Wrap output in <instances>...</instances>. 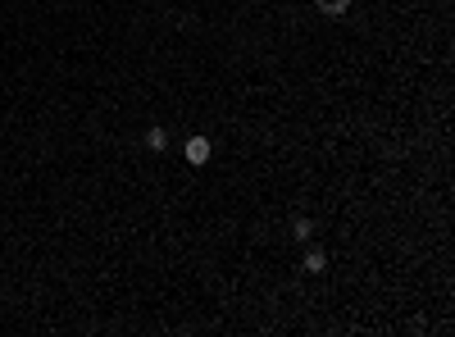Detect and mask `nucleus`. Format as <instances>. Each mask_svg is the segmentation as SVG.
<instances>
[{"label": "nucleus", "mask_w": 455, "mask_h": 337, "mask_svg": "<svg viewBox=\"0 0 455 337\" xmlns=\"http://www.w3.org/2000/svg\"><path fill=\"white\" fill-rule=\"evenodd\" d=\"M182 155H187V165H210V155H214V146H210V137H200V132H196V137H187V146H182Z\"/></svg>", "instance_id": "f257e3e1"}, {"label": "nucleus", "mask_w": 455, "mask_h": 337, "mask_svg": "<svg viewBox=\"0 0 455 337\" xmlns=\"http://www.w3.org/2000/svg\"><path fill=\"white\" fill-rule=\"evenodd\" d=\"M319 5V14H328V18H342L346 9H351V0H314Z\"/></svg>", "instance_id": "f03ea898"}, {"label": "nucleus", "mask_w": 455, "mask_h": 337, "mask_svg": "<svg viewBox=\"0 0 455 337\" xmlns=\"http://www.w3.org/2000/svg\"><path fill=\"white\" fill-rule=\"evenodd\" d=\"M146 146H150V151H164V146H169V132H164L160 123H155V128L146 132Z\"/></svg>", "instance_id": "7ed1b4c3"}, {"label": "nucleus", "mask_w": 455, "mask_h": 337, "mask_svg": "<svg viewBox=\"0 0 455 337\" xmlns=\"http://www.w3.org/2000/svg\"><path fill=\"white\" fill-rule=\"evenodd\" d=\"M292 237H296V242H309V237H314V224H309V219H296V224H292Z\"/></svg>", "instance_id": "20e7f679"}, {"label": "nucleus", "mask_w": 455, "mask_h": 337, "mask_svg": "<svg viewBox=\"0 0 455 337\" xmlns=\"http://www.w3.org/2000/svg\"><path fill=\"white\" fill-rule=\"evenodd\" d=\"M323 269H328L323 251H309V255H305V274H323Z\"/></svg>", "instance_id": "39448f33"}]
</instances>
